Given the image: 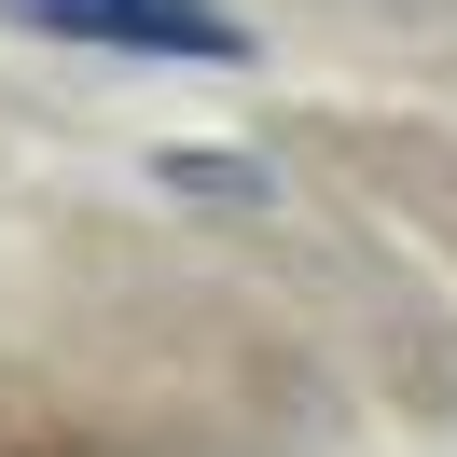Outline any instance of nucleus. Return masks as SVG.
Segmentation results:
<instances>
[{
  "instance_id": "obj_1",
  "label": "nucleus",
  "mask_w": 457,
  "mask_h": 457,
  "mask_svg": "<svg viewBox=\"0 0 457 457\" xmlns=\"http://www.w3.org/2000/svg\"><path fill=\"white\" fill-rule=\"evenodd\" d=\"M0 29L84 42V56H153V70H250L263 29L236 0H0Z\"/></svg>"
},
{
  "instance_id": "obj_2",
  "label": "nucleus",
  "mask_w": 457,
  "mask_h": 457,
  "mask_svg": "<svg viewBox=\"0 0 457 457\" xmlns=\"http://www.w3.org/2000/svg\"><path fill=\"white\" fill-rule=\"evenodd\" d=\"M167 180H180V195H263L250 167H208V153H167Z\"/></svg>"
}]
</instances>
